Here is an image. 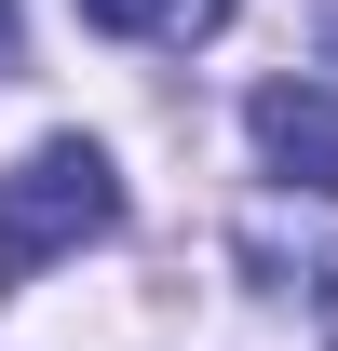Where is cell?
I'll return each instance as SVG.
<instances>
[{
	"label": "cell",
	"instance_id": "obj_1",
	"mask_svg": "<svg viewBox=\"0 0 338 351\" xmlns=\"http://www.w3.org/2000/svg\"><path fill=\"white\" fill-rule=\"evenodd\" d=\"M109 230H122V176H109V149H95V135H41L27 162L0 176V298H14L27 270L109 243Z\"/></svg>",
	"mask_w": 338,
	"mask_h": 351
},
{
	"label": "cell",
	"instance_id": "obj_6",
	"mask_svg": "<svg viewBox=\"0 0 338 351\" xmlns=\"http://www.w3.org/2000/svg\"><path fill=\"white\" fill-rule=\"evenodd\" d=\"M325 68H338V14H325ZM325 95H338V82H325Z\"/></svg>",
	"mask_w": 338,
	"mask_h": 351
},
{
	"label": "cell",
	"instance_id": "obj_2",
	"mask_svg": "<svg viewBox=\"0 0 338 351\" xmlns=\"http://www.w3.org/2000/svg\"><path fill=\"white\" fill-rule=\"evenodd\" d=\"M244 135H257V162L284 176V189H311V203L338 189V95L311 82V68H297V82H257L244 95Z\"/></svg>",
	"mask_w": 338,
	"mask_h": 351
},
{
	"label": "cell",
	"instance_id": "obj_3",
	"mask_svg": "<svg viewBox=\"0 0 338 351\" xmlns=\"http://www.w3.org/2000/svg\"><path fill=\"white\" fill-rule=\"evenodd\" d=\"M230 0H82V27H109V41H203Z\"/></svg>",
	"mask_w": 338,
	"mask_h": 351
},
{
	"label": "cell",
	"instance_id": "obj_4",
	"mask_svg": "<svg viewBox=\"0 0 338 351\" xmlns=\"http://www.w3.org/2000/svg\"><path fill=\"white\" fill-rule=\"evenodd\" d=\"M0 82H14V0H0Z\"/></svg>",
	"mask_w": 338,
	"mask_h": 351
},
{
	"label": "cell",
	"instance_id": "obj_5",
	"mask_svg": "<svg viewBox=\"0 0 338 351\" xmlns=\"http://www.w3.org/2000/svg\"><path fill=\"white\" fill-rule=\"evenodd\" d=\"M325 351H338V270H325Z\"/></svg>",
	"mask_w": 338,
	"mask_h": 351
}]
</instances>
